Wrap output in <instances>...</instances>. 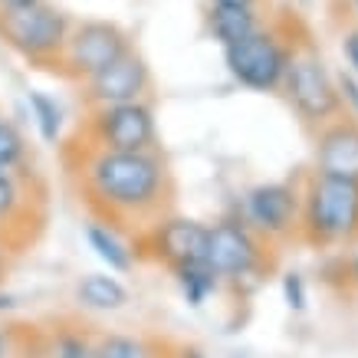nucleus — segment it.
Segmentation results:
<instances>
[{"label": "nucleus", "mask_w": 358, "mask_h": 358, "mask_svg": "<svg viewBox=\"0 0 358 358\" xmlns=\"http://www.w3.org/2000/svg\"><path fill=\"white\" fill-rule=\"evenodd\" d=\"M89 185L109 207L138 210L162 191V164L145 152H106L89 164Z\"/></svg>", "instance_id": "obj_1"}, {"label": "nucleus", "mask_w": 358, "mask_h": 358, "mask_svg": "<svg viewBox=\"0 0 358 358\" xmlns=\"http://www.w3.org/2000/svg\"><path fill=\"white\" fill-rule=\"evenodd\" d=\"M0 36L30 59H50V56L63 53L69 20L50 3L27 7V10H3L0 13Z\"/></svg>", "instance_id": "obj_2"}, {"label": "nucleus", "mask_w": 358, "mask_h": 358, "mask_svg": "<svg viewBox=\"0 0 358 358\" xmlns=\"http://www.w3.org/2000/svg\"><path fill=\"white\" fill-rule=\"evenodd\" d=\"M224 56H227L230 76L237 79L240 86L260 89V92L280 86L282 76H286V66H289L286 46L266 30H253L237 43L224 46Z\"/></svg>", "instance_id": "obj_3"}, {"label": "nucleus", "mask_w": 358, "mask_h": 358, "mask_svg": "<svg viewBox=\"0 0 358 358\" xmlns=\"http://www.w3.org/2000/svg\"><path fill=\"white\" fill-rule=\"evenodd\" d=\"M309 224L319 237H345L358 224V181L322 174L309 191Z\"/></svg>", "instance_id": "obj_4"}, {"label": "nucleus", "mask_w": 358, "mask_h": 358, "mask_svg": "<svg viewBox=\"0 0 358 358\" xmlns=\"http://www.w3.org/2000/svg\"><path fill=\"white\" fill-rule=\"evenodd\" d=\"M129 50L125 43V33L115 23H83L76 30H69L63 46V63L69 66L73 76H96L99 69H106L112 59H119Z\"/></svg>", "instance_id": "obj_5"}, {"label": "nucleus", "mask_w": 358, "mask_h": 358, "mask_svg": "<svg viewBox=\"0 0 358 358\" xmlns=\"http://www.w3.org/2000/svg\"><path fill=\"white\" fill-rule=\"evenodd\" d=\"M282 83H286V92H289V102L306 119H329L336 112V106H338L336 86L326 76V69L315 63V59H309V56L289 59Z\"/></svg>", "instance_id": "obj_6"}, {"label": "nucleus", "mask_w": 358, "mask_h": 358, "mask_svg": "<svg viewBox=\"0 0 358 358\" xmlns=\"http://www.w3.org/2000/svg\"><path fill=\"white\" fill-rule=\"evenodd\" d=\"M96 129L109 152H145L155 141V119L141 102L102 106Z\"/></svg>", "instance_id": "obj_7"}, {"label": "nucleus", "mask_w": 358, "mask_h": 358, "mask_svg": "<svg viewBox=\"0 0 358 358\" xmlns=\"http://www.w3.org/2000/svg\"><path fill=\"white\" fill-rule=\"evenodd\" d=\"M148 89V66L131 50L112 59L106 69L89 76V99L96 106H119V102H138L141 92Z\"/></svg>", "instance_id": "obj_8"}, {"label": "nucleus", "mask_w": 358, "mask_h": 358, "mask_svg": "<svg viewBox=\"0 0 358 358\" xmlns=\"http://www.w3.org/2000/svg\"><path fill=\"white\" fill-rule=\"evenodd\" d=\"M257 263V243L237 224H220L207 237V266L217 276H243Z\"/></svg>", "instance_id": "obj_9"}, {"label": "nucleus", "mask_w": 358, "mask_h": 358, "mask_svg": "<svg viewBox=\"0 0 358 358\" xmlns=\"http://www.w3.org/2000/svg\"><path fill=\"white\" fill-rule=\"evenodd\" d=\"M207 237L210 230L194 220H168L158 230V250L174 266H194V263H207Z\"/></svg>", "instance_id": "obj_10"}, {"label": "nucleus", "mask_w": 358, "mask_h": 358, "mask_svg": "<svg viewBox=\"0 0 358 358\" xmlns=\"http://www.w3.org/2000/svg\"><path fill=\"white\" fill-rule=\"evenodd\" d=\"M247 214L257 227L270 230V234H282L296 217V197L282 185H263L257 191H250Z\"/></svg>", "instance_id": "obj_11"}, {"label": "nucleus", "mask_w": 358, "mask_h": 358, "mask_svg": "<svg viewBox=\"0 0 358 358\" xmlns=\"http://www.w3.org/2000/svg\"><path fill=\"white\" fill-rule=\"evenodd\" d=\"M319 168L332 178L358 181V129L338 125V129L326 131V138L319 145Z\"/></svg>", "instance_id": "obj_12"}, {"label": "nucleus", "mask_w": 358, "mask_h": 358, "mask_svg": "<svg viewBox=\"0 0 358 358\" xmlns=\"http://www.w3.org/2000/svg\"><path fill=\"white\" fill-rule=\"evenodd\" d=\"M207 27H210V33L217 36L220 43L230 46L243 40V36H250L253 30H260V20H257L253 7H220V3H214Z\"/></svg>", "instance_id": "obj_13"}, {"label": "nucleus", "mask_w": 358, "mask_h": 358, "mask_svg": "<svg viewBox=\"0 0 358 358\" xmlns=\"http://www.w3.org/2000/svg\"><path fill=\"white\" fill-rule=\"evenodd\" d=\"M79 299L92 309H122L129 303V293L119 280L112 276H102V273H92L86 280L79 282Z\"/></svg>", "instance_id": "obj_14"}, {"label": "nucleus", "mask_w": 358, "mask_h": 358, "mask_svg": "<svg viewBox=\"0 0 358 358\" xmlns=\"http://www.w3.org/2000/svg\"><path fill=\"white\" fill-rule=\"evenodd\" d=\"M86 237H89V247L99 253V260H106L112 266V270H119V273H125L131 266V257H129V250L119 243V237L112 234V230H106V227H92L86 230Z\"/></svg>", "instance_id": "obj_15"}, {"label": "nucleus", "mask_w": 358, "mask_h": 358, "mask_svg": "<svg viewBox=\"0 0 358 358\" xmlns=\"http://www.w3.org/2000/svg\"><path fill=\"white\" fill-rule=\"evenodd\" d=\"M178 280H181V289H185L187 303L201 306V303H207V296L214 293L217 273L210 270L207 263H194V266H178Z\"/></svg>", "instance_id": "obj_16"}, {"label": "nucleus", "mask_w": 358, "mask_h": 358, "mask_svg": "<svg viewBox=\"0 0 358 358\" xmlns=\"http://www.w3.org/2000/svg\"><path fill=\"white\" fill-rule=\"evenodd\" d=\"M30 112L36 119V129L43 135V141L53 145L59 138V125H63V115H59V106L56 99H50L46 92H30Z\"/></svg>", "instance_id": "obj_17"}, {"label": "nucleus", "mask_w": 358, "mask_h": 358, "mask_svg": "<svg viewBox=\"0 0 358 358\" xmlns=\"http://www.w3.org/2000/svg\"><path fill=\"white\" fill-rule=\"evenodd\" d=\"M20 152H23V141H20V135H17V129H13L10 122L0 119V171L10 168V164L20 158Z\"/></svg>", "instance_id": "obj_18"}, {"label": "nucleus", "mask_w": 358, "mask_h": 358, "mask_svg": "<svg viewBox=\"0 0 358 358\" xmlns=\"http://www.w3.org/2000/svg\"><path fill=\"white\" fill-rule=\"evenodd\" d=\"M96 358H148V352L135 338H109L99 345Z\"/></svg>", "instance_id": "obj_19"}, {"label": "nucleus", "mask_w": 358, "mask_h": 358, "mask_svg": "<svg viewBox=\"0 0 358 358\" xmlns=\"http://www.w3.org/2000/svg\"><path fill=\"white\" fill-rule=\"evenodd\" d=\"M282 293H286V303L293 306V309H303L306 306V289H303V280L289 273L286 280H282Z\"/></svg>", "instance_id": "obj_20"}, {"label": "nucleus", "mask_w": 358, "mask_h": 358, "mask_svg": "<svg viewBox=\"0 0 358 358\" xmlns=\"http://www.w3.org/2000/svg\"><path fill=\"white\" fill-rule=\"evenodd\" d=\"M59 358H96L79 338H63L59 342Z\"/></svg>", "instance_id": "obj_21"}, {"label": "nucleus", "mask_w": 358, "mask_h": 358, "mask_svg": "<svg viewBox=\"0 0 358 358\" xmlns=\"http://www.w3.org/2000/svg\"><path fill=\"white\" fill-rule=\"evenodd\" d=\"M13 201H17V191H13V185H10V178L0 171V217L7 214L13 207Z\"/></svg>", "instance_id": "obj_22"}, {"label": "nucleus", "mask_w": 358, "mask_h": 358, "mask_svg": "<svg viewBox=\"0 0 358 358\" xmlns=\"http://www.w3.org/2000/svg\"><path fill=\"white\" fill-rule=\"evenodd\" d=\"M46 0H0V13L3 10H27V7H40Z\"/></svg>", "instance_id": "obj_23"}, {"label": "nucleus", "mask_w": 358, "mask_h": 358, "mask_svg": "<svg viewBox=\"0 0 358 358\" xmlns=\"http://www.w3.org/2000/svg\"><path fill=\"white\" fill-rule=\"evenodd\" d=\"M345 53H348V63L355 66V76H358V33H352V36H348Z\"/></svg>", "instance_id": "obj_24"}, {"label": "nucleus", "mask_w": 358, "mask_h": 358, "mask_svg": "<svg viewBox=\"0 0 358 358\" xmlns=\"http://www.w3.org/2000/svg\"><path fill=\"white\" fill-rule=\"evenodd\" d=\"M210 3H220V7H253V0H210Z\"/></svg>", "instance_id": "obj_25"}, {"label": "nucleus", "mask_w": 358, "mask_h": 358, "mask_svg": "<svg viewBox=\"0 0 358 358\" xmlns=\"http://www.w3.org/2000/svg\"><path fill=\"white\" fill-rule=\"evenodd\" d=\"M185 358H204V355H197V352H187V355Z\"/></svg>", "instance_id": "obj_26"}, {"label": "nucleus", "mask_w": 358, "mask_h": 358, "mask_svg": "<svg viewBox=\"0 0 358 358\" xmlns=\"http://www.w3.org/2000/svg\"><path fill=\"white\" fill-rule=\"evenodd\" d=\"M0 358H3V336H0Z\"/></svg>", "instance_id": "obj_27"}, {"label": "nucleus", "mask_w": 358, "mask_h": 358, "mask_svg": "<svg viewBox=\"0 0 358 358\" xmlns=\"http://www.w3.org/2000/svg\"><path fill=\"white\" fill-rule=\"evenodd\" d=\"M0 266H3V263H0Z\"/></svg>", "instance_id": "obj_28"}]
</instances>
